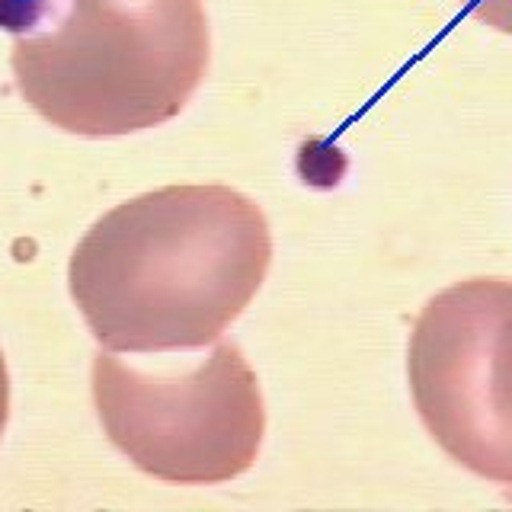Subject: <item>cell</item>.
Returning a JSON list of instances; mask_svg holds the SVG:
<instances>
[{
	"label": "cell",
	"instance_id": "6da1fadb",
	"mask_svg": "<svg viewBox=\"0 0 512 512\" xmlns=\"http://www.w3.org/2000/svg\"><path fill=\"white\" fill-rule=\"evenodd\" d=\"M272 263L263 208L231 186H167L106 212L74 247L68 282L109 352L212 346Z\"/></svg>",
	"mask_w": 512,
	"mask_h": 512
},
{
	"label": "cell",
	"instance_id": "7a4b0ae2",
	"mask_svg": "<svg viewBox=\"0 0 512 512\" xmlns=\"http://www.w3.org/2000/svg\"><path fill=\"white\" fill-rule=\"evenodd\" d=\"M0 29L29 109L80 138L180 116L212 55L202 0H0Z\"/></svg>",
	"mask_w": 512,
	"mask_h": 512
},
{
	"label": "cell",
	"instance_id": "5b68a950",
	"mask_svg": "<svg viewBox=\"0 0 512 512\" xmlns=\"http://www.w3.org/2000/svg\"><path fill=\"white\" fill-rule=\"evenodd\" d=\"M480 23L512 36V0H461Z\"/></svg>",
	"mask_w": 512,
	"mask_h": 512
},
{
	"label": "cell",
	"instance_id": "3957f363",
	"mask_svg": "<svg viewBox=\"0 0 512 512\" xmlns=\"http://www.w3.org/2000/svg\"><path fill=\"white\" fill-rule=\"evenodd\" d=\"M93 404L106 439L167 484L234 480L260 455V381L234 343H215L192 368H138L103 349L93 359Z\"/></svg>",
	"mask_w": 512,
	"mask_h": 512
},
{
	"label": "cell",
	"instance_id": "277c9868",
	"mask_svg": "<svg viewBox=\"0 0 512 512\" xmlns=\"http://www.w3.org/2000/svg\"><path fill=\"white\" fill-rule=\"evenodd\" d=\"M407 375L442 452L512 487V282L464 279L429 298L410 333Z\"/></svg>",
	"mask_w": 512,
	"mask_h": 512
},
{
	"label": "cell",
	"instance_id": "8992f818",
	"mask_svg": "<svg viewBox=\"0 0 512 512\" xmlns=\"http://www.w3.org/2000/svg\"><path fill=\"white\" fill-rule=\"evenodd\" d=\"M7 420H10V375H7L4 352H0V436H4Z\"/></svg>",
	"mask_w": 512,
	"mask_h": 512
}]
</instances>
